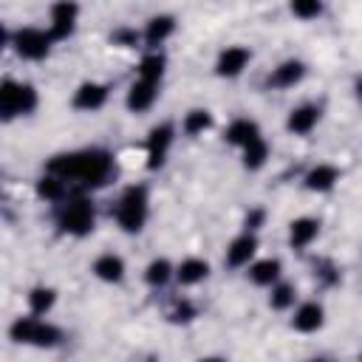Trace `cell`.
<instances>
[{"label":"cell","instance_id":"obj_1","mask_svg":"<svg viewBox=\"0 0 362 362\" xmlns=\"http://www.w3.org/2000/svg\"><path fill=\"white\" fill-rule=\"evenodd\" d=\"M110 156L102 150H85V153H68L48 161V173L59 175L62 181H79L85 187H99L110 178Z\"/></svg>","mask_w":362,"mask_h":362},{"label":"cell","instance_id":"obj_2","mask_svg":"<svg viewBox=\"0 0 362 362\" xmlns=\"http://www.w3.org/2000/svg\"><path fill=\"white\" fill-rule=\"evenodd\" d=\"M144 218H147V189L144 187H127L122 201H119V209H116V221L124 232H139L144 226Z\"/></svg>","mask_w":362,"mask_h":362},{"label":"cell","instance_id":"obj_3","mask_svg":"<svg viewBox=\"0 0 362 362\" xmlns=\"http://www.w3.org/2000/svg\"><path fill=\"white\" fill-rule=\"evenodd\" d=\"M37 107V93L31 85H17L11 79L3 82V90H0V113L3 119H14L20 113H31Z\"/></svg>","mask_w":362,"mask_h":362},{"label":"cell","instance_id":"obj_4","mask_svg":"<svg viewBox=\"0 0 362 362\" xmlns=\"http://www.w3.org/2000/svg\"><path fill=\"white\" fill-rule=\"evenodd\" d=\"M59 226H62L65 232H71V235H85V232H90V229H93V206H90V201H85V198L71 201V204L65 206V212L59 215Z\"/></svg>","mask_w":362,"mask_h":362},{"label":"cell","instance_id":"obj_5","mask_svg":"<svg viewBox=\"0 0 362 362\" xmlns=\"http://www.w3.org/2000/svg\"><path fill=\"white\" fill-rule=\"evenodd\" d=\"M48 45H51V34L40 28H20L14 34V48L25 59H42L48 54Z\"/></svg>","mask_w":362,"mask_h":362},{"label":"cell","instance_id":"obj_6","mask_svg":"<svg viewBox=\"0 0 362 362\" xmlns=\"http://www.w3.org/2000/svg\"><path fill=\"white\" fill-rule=\"evenodd\" d=\"M74 23H76V3L74 0H59L54 3L51 8V37L62 40L74 31Z\"/></svg>","mask_w":362,"mask_h":362},{"label":"cell","instance_id":"obj_7","mask_svg":"<svg viewBox=\"0 0 362 362\" xmlns=\"http://www.w3.org/2000/svg\"><path fill=\"white\" fill-rule=\"evenodd\" d=\"M156 85H158V82L139 76V82H133V88H130V93H127V107L136 110V113L147 110V107L153 105V99H156Z\"/></svg>","mask_w":362,"mask_h":362},{"label":"cell","instance_id":"obj_8","mask_svg":"<svg viewBox=\"0 0 362 362\" xmlns=\"http://www.w3.org/2000/svg\"><path fill=\"white\" fill-rule=\"evenodd\" d=\"M246 62H249V51L240 45H232L218 57V74L221 76H238L246 68Z\"/></svg>","mask_w":362,"mask_h":362},{"label":"cell","instance_id":"obj_9","mask_svg":"<svg viewBox=\"0 0 362 362\" xmlns=\"http://www.w3.org/2000/svg\"><path fill=\"white\" fill-rule=\"evenodd\" d=\"M105 99H107V88H105V85H99V82H85V85H79V90H76V96H74V105H76L79 110H96V107H102Z\"/></svg>","mask_w":362,"mask_h":362},{"label":"cell","instance_id":"obj_10","mask_svg":"<svg viewBox=\"0 0 362 362\" xmlns=\"http://www.w3.org/2000/svg\"><path fill=\"white\" fill-rule=\"evenodd\" d=\"M303 74H305L303 62L288 59V62H283V65H277V68H274V74L269 76V82H272L274 88H291L294 82H300V79H303Z\"/></svg>","mask_w":362,"mask_h":362},{"label":"cell","instance_id":"obj_11","mask_svg":"<svg viewBox=\"0 0 362 362\" xmlns=\"http://www.w3.org/2000/svg\"><path fill=\"white\" fill-rule=\"evenodd\" d=\"M317 119H320V110L314 105H300L288 116V130L291 133H311L314 124H317Z\"/></svg>","mask_w":362,"mask_h":362},{"label":"cell","instance_id":"obj_12","mask_svg":"<svg viewBox=\"0 0 362 362\" xmlns=\"http://www.w3.org/2000/svg\"><path fill=\"white\" fill-rule=\"evenodd\" d=\"M170 141H173V127L170 124H161V127L150 130V167L164 161V153H167Z\"/></svg>","mask_w":362,"mask_h":362},{"label":"cell","instance_id":"obj_13","mask_svg":"<svg viewBox=\"0 0 362 362\" xmlns=\"http://www.w3.org/2000/svg\"><path fill=\"white\" fill-rule=\"evenodd\" d=\"M255 249H257V240H255L252 235H240V238L232 240V246L226 249V263H229V266H243V263H249V257L255 255Z\"/></svg>","mask_w":362,"mask_h":362},{"label":"cell","instance_id":"obj_14","mask_svg":"<svg viewBox=\"0 0 362 362\" xmlns=\"http://www.w3.org/2000/svg\"><path fill=\"white\" fill-rule=\"evenodd\" d=\"M337 178H339L337 167H331V164H317V167L305 175V187H308V189H317V192H325V189L334 187Z\"/></svg>","mask_w":362,"mask_h":362},{"label":"cell","instance_id":"obj_15","mask_svg":"<svg viewBox=\"0 0 362 362\" xmlns=\"http://www.w3.org/2000/svg\"><path fill=\"white\" fill-rule=\"evenodd\" d=\"M317 232H320V223H317L314 218H297V221L291 223V232H288L291 246H297V249L308 246V243L317 238Z\"/></svg>","mask_w":362,"mask_h":362},{"label":"cell","instance_id":"obj_16","mask_svg":"<svg viewBox=\"0 0 362 362\" xmlns=\"http://www.w3.org/2000/svg\"><path fill=\"white\" fill-rule=\"evenodd\" d=\"M322 325V305L317 303H305L297 308L294 314V328L297 331H317Z\"/></svg>","mask_w":362,"mask_h":362},{"label":"cell","instance_id":"obj_17","mask_svg":"<svg viewBox=\"0 0 362 362\" xmlns=\"http://www.w3.org/2000/svg\"><path fill=\"white\" fill-rule=\"evenodd\" d=\"M93 272H96V277H102V280H107V283H119L122 274H124V263H122V257H116V255H102V257L93 263Z\"/></svg>","mask_w":362,"mask_h":362},{"label":"cell","instance_id":"obj_18","mask_svg":"<svg viewBox=\"0 0 362 362\" xmlns=\"http://www.w3.org/2000/svg\"><path fill=\"white\" fill-rule=\"evenodd\" d=\"M255 136H260L257 133V124L255 122H249V119H238V122H232L229 127H226V141H232V144H249Z\"/></svg>","mask_w":362,"mask_h":362},{"label":"cell","instance_id":"obj_19","mask_svg":"<svg viewBox=\"0 0 362 362\" xmlns=\"http://www.w3.org/2000/svg\"><path fill=\"white\" fill-rule=\"evenodd\" d=\"M173 28H175V20L170 17V14H161V17H153L150 23H147V42H161V40H167L170 34H173Z\"/></svg>","mask_w":362,"mask_h":362},{"label":"cell","instance_id":"obj_20","mask_svg":"<svg viewBox=\"0 0 362 362\" xmlns=\"http://www.w3.org/2000/svg\"><path fill=\"white\" fill-rule=\"evenodd\" d=\"M206 272H209V266H206L204 260L189 257V260H184V263L178 266V272H175V274H178V280H181V283H187V286H189V283L204 280V277H206Z\"/></svg>","mask_w":362,"mask_h":362},{"label":"cell","instance_id":"obj_21","mask_svg":"<svg viewBox=\"0 0 362 362\" xmlns=\"http://www.w3.org/2000/svg\"><path fill=\"white\" fill-rule=\"evenodd\" d=\"M266 156H269V147H266V141H263L260 136H255L249 144H243V164H246V167L257 170V167L266 161Z\"/></svg>","mask_w":362,"mask_h":362},{"label":"cell","instance_id":"obj_22","mask_svg":"<svg viewBox=\"0 0 362 362\" xmlns=\"http://www.w3.org/2000/svg\"><path fill=\"white\" fill-rule=\"evenodd\" d=\"M252 280L255 283H260V286H269V283H274L277 280V274H280V263L277 260H260V263H255L252 266Z\"/></svg>","mask_w":362,"mask_h":362},{"label":"cell","instance_id":"obj_23","mask_svg":"<svg viewBox=\"0 0 362 362\" xmlns=\"http://www.w3.org/2000/svg\"><path fill=\"white\" fill-rule=\"evenodd\" d=\"M37 192L42 195V198H48V201H59L62 195H65V181L59 178V175H54V173H48L40 184H37Z\"/></svg>","mask_w":362,"mask_h":362},{"label":"cell","instance_id":"obj_24","mask_svg":"<svg viewBox=\"0 0 362 362\" xmlns=\"http://www.w3.org/2000/svg\"><path fill=\"white\" fill-rule=\"evenodd\" d=\"M161 74H164V57L150 54V57L141 59V65H139V76H141V79H153V82H158Z\"/></svg>","mask_w":362,"mask_h":362},{"label":"cell","instance_id":"obj_25","mask_svg":"<svg viewBox=\"0 0 362 362\" xmlns=\"http://www.w3.org/2000/svg\"><path fill=\"white\" fill-rule=\"evenodd\" d=\"M209 124H212V116H209L206 110H189V113H187V119H184V130H187L189 136L204 133Z\"/></svg>","mask_w":362,"mask_h":362},{"label":"cell","instance_id":"obj_26","mask_svg":"<svg viewBox=\"0 0 362 362\" xmlns=\"http://www.w3.org/2000/svg\"><path fill=\"white\" fill-rule=\"evenodd\" d=\"M28 305H31V311L34 314H45L51 305H54V291L51 288H34L31 294H28Z\"/></svg>","mask_w":362,"mask_h":362},{"label":"cell","instance_id":"obj_27","mask_svg":"<svg viewBox=\"0 0 362 362\" xmlns=\"http://www.w3.org/2000/svg\"><path fill=\"white\" fill-rule=\"evenodd\" d=\"M147 283L150 286H164L167 283V277H170V263L167 260H153L150 266H147Z\"/></svg>","mask_w":362,"mask_h":362},{"label":"cell","instance_id":"obj_28","mask_svg":"<svg viewBox=\"0 0 362 362\" xmlns=\"http://www.w3.org/2000/svg\"><path fill=\"white\" fill-rule=\"evenodd\" d=\"M291 11L303 20H311L322 11V0H291Z\"/></svg>","mask_w":362,"mask_h":362},{"label":"cell","instance_id":"obj_29","mask_svg":"<svg viewBox=\"0 0 362 362\" xmlns=\"http://www.w3.org/2000/svg\"><path fill=\"white\" fill-rule=\"evenodd\" d=\"M291 300H294V288L286 286V283L272 291V305H274V308H286V305H291Z\"/></svg>","mask_w":362,"mask_h":362},{"label":"cell","instance_id":"obj_30","mask_svg":"<svg viewBox=\"0 0 362 362\" xmlns=\"http://www.w3.org/2000/svg\"><path fill=\"white\" fill-rule=\"evenodd\" d=\"M189 317H192V308H189L187 303L175 305V311H173V320H189Z\"/></svg>","mask_w":362,"mask_h":362},{"label":"cell","instance_id":"obj_31","mask_svg":"<svg viewBox=\"0 0 362 362\" xmlns=\"http://www.w3.org/2000/svg\"><path fill=\"white\" fill-rule=\"evenodd\" d=\"M116 42H124V45H133V42H136V34H133V31H119V34H116Z\"/></svg>","mask_w":362,"mask_h":362},{"label":"cell","instance_id":"obj_32","mask_svg":"<svg viewBox=\"0 0 362 362\" xmlns=\"http://www.w3.org/2000/svg\"><path fill=\"white\" fill-rule=\"evenodd\" d=\"M260 221H263V212H252V215L246 218V226H252V229H255Z\"/></svg>","mask_w":362,"mask_h":362},{"label":"cell","instance_id":"obj_33","mask_svg":"<svg viewBox=\"0 0 362 362\" xmlns=\"http://www.w3.org/2000/svg\"><path fill=\"white\" fill-rule=\"evenodd\" d=\"M356 88H359V99H362V79H359V82H356Z\"/></svg>","mask_w":362,"mask_h":362}]
</instances>
